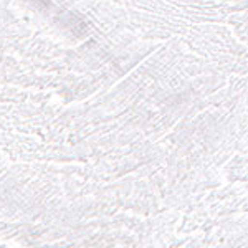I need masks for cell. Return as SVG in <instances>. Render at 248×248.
Returning a JSON list of instances; mask_svg holds the SVG:
<instances>
[]
</instances>
